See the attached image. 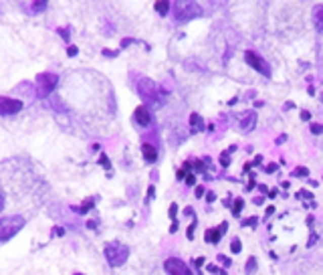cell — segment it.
Returning a JSON list of instances; mask_svg holds the SVG:
<instances>
[{
  "instance_id": "obj_1",
  "label": "cell",
  "mask_w": 323,
  "mask_h": 275,
  "mask_svg": "<svg viewBox=\"0 0 323 275\" xmlns=\"http://www.w3.org/2000/svg\"><path fill=\"white\" fill-rule=\"evenodd\" d=\"M202 6L194 0H178L174 4V18L176 22H188V20H194L198 16H202Z\"/></svg>"
},
{
  "instance_id": "obj_2",
  "label": "cell",
  "mask_w": 323,
  "mask_h": 275,
  "mask_svg": "<svg viewBox=\"0 0 323 275\" xmlns=\"http://www.w3.org/2000/svg\"><path fill=\"white\" fill-rule=\"evenodd\" d=\"M24 217L12 215V217H2L0 219V243H8L22 227H24Z\"/></svg>"
},
{
  "instance_id": "obj_3",
  "label": "cell",
  "mask_w": 323,
  "mask_h": 275,
  "mask_svg": "<svg viewBox=\"0 0 323 275\" xmlns=\"http://www.w3.org/2000/svg\"><path fill=\"white\" fill-rule=\"evenodd\" d=\"M128 257H130V247L124 245V243H117V241H115V243H109V245L105 247V259H107V263H109L111 267L124 265Z\"/></svg>"
},
{
  "instance_id": "obj_4",
  "label": "cell",
  "mask_w": 323,
  "mask_h": 275,
  "mask_svg": "<svg viewBox=\"0 0 323 275\" xmlns=\"http://www.w3.org/2000/svg\"><path fill=\"white\" fill-rule=\"evenodd\" d=\"M245 61H247V65H251L255 71H259L261 75L271 77V67H269L267 61H265L261 55H257L255 51H247V53H245Z\"/></svg>"
},
{
  "instance_id": "obj_5",
  "label": "cell",
  "mask_w": 323,
  "mask_h": 275,
  "mask_svg": "<svg viewBox=\"0 0 323 275\" xmlns=\"http://www.w3.org/2000/svg\"><path fill=\"white\" fill-rule=\"evenodd\" d=\"M57 75L55 73H41L36 77V89H38V95L41 97H47L55 87H57Z\"/></svg>"
},
{
  "instance_id": "obj_6",
  "label": "cell",
  "mask_w": 323,
  "mask_h": 275,
  "mask_svg": "<svg viewBox=\"0 0 323 275\" xmlns=\"http://www.w3.org/2000/svg\"><path fill=\"white\" fill-rule=\"evenodd\" d=\"M164 267H166V271H168L170 275H194L192 271H190V267H188L184 261H180V259H176V257L166 259Z\"/></svg>"
},
{
  "instance_id": "obj_7",
  "label": "cell",
  "mask_w": 323,
  "mask_h": 275,
  "mask_svg": "<svg viewBox=\"0 0 323 275\" xmlns=\"http://www.w3.org/2000/svg\"><path fill=\"white\" fill-rule=\"evenodd\" d=\"M22 110V101L20 99H12V97H2L0 99V114L2 116H14Z\"/></svg>"
},
{
  "instance_id": "obj_8",
  "label": "cell",
  "mask_w": 323,
  "mask_h": 275,
  "mask_svg": "<svg viewBox=\"0 0 323 275\" xmlns=\"http://www.w3.org/2000/svg\"><path fill=\"white\" fill-rule=\"evenodd\" d=\"M226 231H228V223H222L218 229H208V231L204 233V241L210 243V245H216V243L220 241V237H222Z\"/></svg>"
},
{
  "instance_id": "obj_9",
  "label": "cell",
  "mask_w": 323,
  "mask_h": 275,
  "mask_svg": "<svg viewBox=\"0 0 323 275\" xmlns=\"http://www.w3.org/2000/svg\"><path fill=\"white\" fill-rule=\"evenodd\" d=\"M134 118H136V122H138L142 128L150 126V122H152V114H150V110H148L146 106H140V108H136V112H134Z\"/></svg>"
},
{
  "instance_id": "obj_10",
  "label": "cell",
  "mask_w": 323,
  "mask_h": 275,
  "mask_svg": "<svg viewBox=\"0 0 323 275\" xmlns=\"http://www.w3.org/2000/svg\"><path fill=\"white\" fill-rule=\"evenodd\" d=\"M257 126V114L255 112H245L240 118V130L243 132H253Z\"/></svg>"
},
{
  "instance_id": "obj_11",
  "label": "cell",
  "mask_w": 323,
  "mask_h": 275,
  "mask_svg": "<svg viewBox=\"0 0 323 275\" xmlns=\"http://www.w3.org/2000/svg\"><path fill=\"white\" fill-rule=\"evenodd\" d=\"M140 93L144 97H148V99H154L156 97V85H154V81L152 79H142L140 81Z\"/></svg>"
},
{
  "instance_id": "obj_12",
  "label": "cell",
  "mask_w": 323,
  "mask_h": 275,
  "mask_svg": "<svg viewBox=\"0 0 323 275\" xmlns=\"http://www.w3.org/2000/svg\"><path fill=\"white\" fill-rule=\"evenodd\" d=\"M142 154H144L146 162H150V164L158 160V152H156V148H154L152 144H144V146H142Z\"/></svg>"
},
{
  "instance_id": "obj_13",
  "label": "cell",
  "mask_w": 323,
  "mask_h": 275,
  "mask_svg": "<svg viewBox=\"0 0 323 275\" xmlns=\"http://www.w3.org/2000/svg\"><path fill=\"white\" fill-rule=\"evenodd\" d=\"M313 22H315V28L323 32V4H317L313 8Z\"/></svg>"
},
{
  "instance_id": "obj_14",
  "label": "cell",
  "mask_w": 323,
  "mask_h": 275,
  "mask_svg": "<svg viewBox=\"0 0 323 275\" xmlns=\"http://www.w3.org/2000/svg\"><path fill=\"white\" fill-rule=\"evenodd\" d=\"M190 126H192V132H202L204 130V122L198 114H192L190 116Z\"/></svg>"
},
{
  "instance_id": "obj_15",
  "label": "cell",
  "mask_w": 323,
  "mask_h": 275,
  "mask_svg": "<svg viewBox=\"0 0 323 275\" xmlns=\"http://www.w3.org/2000/svg\"><path fill=\"white\" fill-rule=\"evenodd\" d=\"M154 8H156V12H160L162 16H164V14L170 10V2H168V0H158V2L154 4Z\"/></svg>"
},
{
  "instance_id": "obj_16",
  "label": "cell",
  "mask_w": 323,
  "mask_h": 275,
  "mask_svg": "<svg viewBox=\"0 0 323 275\" xmlns=\"http://www.w3.org/2000/svg\"><path fill=\"white\" fill-rule=\"evenodd\" d=\"M93 202H95L93 198H89V200H85V202H83V204H81L79 209H75V213H79V215H85V213H89V211L93 209Z\"/></svg>"
},
{
  "instance_id": "obj_17",
  "label": "cell",
  "mask_w": 323,
  "mask_h": 275,
  "mask_svg": "<svg viewBox=\"0 0 323 275\" xmlns=\"http://www.w3.org/2000/svg\"><path fill=\"white\" fill-rule=\"evenodd\" d=\"M243 207H245V200H243V198H236V200H234V207H232V215L238 217L240 211H243Z\"/></svg>"
},
{
  "instance_id": "obj_18",
  "label": "cell",
  "mask_w": 323,
  "mask_h": 275,
  "mask_svg": "<svg viewBox=\"0 0 323 275\" xmlns=\"http://www.w3.org/2000/svg\"><path fill=\"white\" fill-rule=\"evenodd\" d=\"M293 176H309V168L299 166V168H295V170H293Z\"/></svg>"
},
{
  "instance_id": "obj_19",
  "label": "cell",
  "mask_w": 323,
  "mask_h": 275,
  "mask_svg": "<svg viewBox=\"0 0 323 275\" xmlns=\"http://www.w3.org/2000/svg\"><path fill=\"white\" fill-rule=\"evenodd\" d=\"M257 269V259L255 257H249V263H247V273H255Z\"/></svg>"
},
{
  "instance_id": "obj_20",
  "label": "cell",
  "mask_w": 323,
  "mask_h": 275,
  "mask_svg": "<svg viewBox=\"0 0 323 275\" xmlns=\"http://www.w3.org/2000/svg\"><path fill=\"white\" fill-rule=\"evenodd\" d=\"M240 249H243L240 241H238V239H234V241L230 243V251H232V253H240Z\"/></svg>"
},
{
  "instance_id": "obj_21",
  "label": "cell",
  "mask_w": 323,
  "mask_h": 275,
  "mask_svg": "<svg viewBox=\"0 0 323 275\" xmlns=\"http://www.w3.org/2000/svg\"><path fill=\"white\" fill-rule=\"evenodd\" d=\"M99 164H101L105 170H109V168H111V164H109V158H107L105 154H101V158H99Z\"/></svg>"
},
{
  "instance_id": "obj_22",
  "label": "cell",
  "mask_w": 323,
  "mask_h": 275,
  "mask_svg": "<svg viewBox=\"0 0 323 275\" xmlns=\"http://www.w3.org/2000/svg\"><path fill=\"white\" fill-rule=\"evenodd\" d=\"M176 213H178V204H170V211H168V217L172 219V223L176 221Z\"/></svg>"
},
{
  "instance_id": "obj_23",
  "label": "cell",
  "mask_w": 323,
  "mask_h": 275,
  "mask_svg": "<svg viewBox=\"0 0 323 275\" xmlns=\"http://www.w3.org/2000/svg\"><path fill=\"white\" fill-rule=\"evenodd\" d=\"M259 223V219L257 217H249V219H245L243 221V227H253V225H257Z\"/></svg>"
},
{
  "instance_id": "obj_24",
  "label": "cell",
  "mask_w": 323,
  "mask_h": 275,
  "mask_svg": "<svg viewBox=\"0 0 323 275\" xmlns=\"http://www.w3.org/2000/svg\"><path fill=\"white\" fill-rule=\"evenodd\" d=\"M194 231H196V221H194V223H192V225L188 227V231H186V237H188L190 241L194 239Z\"/></svg>"
},
{
  "instance_id": "obj_25",
  "label": "cell",
  "mask_w": 323,
  "mask_h": 275,
  "mask_svg": "<svg viewBox=\"0 0 323 275\" xmlns=\"http://www.w3.org/2000/svg\"><path fill=\"white\" fill-rule=\"evenodd\" d=\"M311 134H315V136L323 134V126H321V124H311Z\"/></svg>"
},
{
  "instance_id": "obj_26",
  "label": "cell",
  "mask_w": 323,
  "mask_h": 275,
  "mask_svg": "<svg viewBox=\"0 0 323 275\" xmlns=\"http://www.w3.org/2000/svg\"><path fill=\"white\" fill-rule=\"evenodd\" d=\"M45 8H47V2H34V4H32V10H34V12H41V10H45Z\"/></svg>"
},
{
  "instance_id": "obj_27",
  "label": "cell",
  "mask_w": 323,
  "mask_h": 275,
  "mask_svg": "<svg viewBox=\"0 0 323 275\" xmlns=\"http://www.w3.org/2000/svg\"><path fill=\"white\" fill-rule=\"evenodd\" d=\"M220 164H222V166H228V164H230V156H228L226 152L220 154Z\"/></svg>"
},
{
  "instance_id": "obj_28",
  "label": "cell",
  "mask_w": 323,
  "mask_h": 275,
  "mask_svg": "<svg viewBox=\"0 0 323 275\" xmlns=\"http://www.w3.org/2000/svg\"><path fill=\"white\" fill-rule=\"evenodd\" d=\"M218 261H220V263H222L224 267H230V263H232V261H230V259H228L226 255H218Z\"/></svg>"
},
{
  "instance_id": "obj_29",
  "label": "cell",
  "mask_w": 323,
  "mask_h": 275,
  "mask_svg": "<svg viewBox=\"0 0 323 275\" xmlns=\"http://www.w3.org/2000/svg\"><path fill=\"white\" fill-rule=\"evenodd\" d=\"M192 164H194V170H198V172H202V170H204V164H202V160H194Z\"/></svg>"
},
{
  "instance_id": "obj_30",
  "label": "cell",
  "mask_w": 323,
  "mask_h": 275,
  "mask_svg": "<svg viewBox=\"0 0 323 275\" xmlns=\"http://www.w3.org/2000/svg\"><path fill=\"white\" fill-rule=\"evenodd\" d=\"M176 178H178V180H186V170H184V168L176 170Z\"/></svg>"
},
{
  "instance_id": "obj_31",
  "label": "cell",
  "mask_w": 323,
  "mask_h": 275,
  "mask_svg": "<svg viewBox=\"0 0 323 275\" xmlns=\"http://www.w3.org/2000/svg\"><path fill=\"white\" fill-rule=\"evenodd\" d=\"M67 55H69V57H75V55H77V47H75V45H69Z\"/></svg>"
},
{
  "instance_id": "obj_32",
  "label": "cell",
  "mask_w": 323,
  "mask_h": 275,
  "mask_svg": "<svg viewBox=\"0 0 323 275\" xmlns=\"http://www.w3.org/2000/svg\"><path fill=\"white\" fill-rule=\"evenodd\" d=\"M194 182H196V176H194V174H188V176H186V184H188V186H194Z\"/></svg>"
},
{
  "instance_id": "obj_33",
  "label": "cell",
  "mask_w": 323,
  "mask_h": 275,
  "mask_svg": "<svg viewBox=\"0 0 323 275\" xmlns=\"http://www.w3.org/2000/svg\"><path fill=\"white\" fill-rule=\"evenodd\" d=\"M299 198H313V194L311 192H307V190H299V194H297Z\"/></svg>"
},
{
  "instance_id": "obj_34",
  "label": "cell",
  "mask_w": 323,
  "mask_h": 275,
  "mask_svg": "<svg viewBox=\"0 0 323 275\" xmlns=\"http://www.w3.org/2000/svg\"><path fill=\"white\" fill-rule=\"evenodd\" d=\"M301 120H303V122H307V120H311V114H309L307 110H303V112H301Z\"/></svg>"
},
{
  "instance_id": "obj_35",
  "label": "cell",
  "mask_w": 323,
  "mask_h": 275,
  "mask_svg": "<svg viewBox=\"0 0 323 275\" xmlns=\"http://www.w3.org/2000/svg\"><path fill=\"white\" fill-rule=\"evenodd\" d=\"M206 200H208V202H214V200H216V194H214V192L210 190V192L206 194Z\"/></svg>"
},
{
  "instance_id": "obj_36",
  "label": "cell",
  "mask_w": 323,
  "mask_h": 275,
  "mask_svg": "<svg viewBox=\"0 0 323 275\" xmlns=\"http://www.w3.org/2000/svg\"><path fill=\"white\" fill-rule=\"evenodd\" d=\"M204 265V257H198V259H194V267H202Z\"/></svg>"
},
{
  "instance_id": "obj_37",
  "label": "cell",
  "mask_w": 323,
  "mask_h": 275,
  "mask_svg": "<svg viewBox=\"0 0 323 275\" xmlns=\"http://www.w3.org/2000/svg\"><path fill=\"white\" fill-rule=\"evenodd\" d=\"M206 269H208V273H218L220 271L216 265H206Z\"/></svg>"
},
{
  "instance_id": "obj_38",
  "label": "cell",
  "mask_w": 323,
  "mask_h": 275,
  "mask_svg": "<svg viewBox=\"0 0 323 275\" xmlns=\"http://www.w3.org/2000/svg\"><path fill=\"white\" fill-rule=\"evenodd\" d=\"M154 196H156V188L150 186V188H148V198H154Z\"/></svg>"
},
{
  "instance_id": "obj_39",
  "label": "cell",
  "mask_w": 323,
  "mask_h": 275,
  "mask_svg": "<svg viewBox=\"0 0 323 275\" xmlns=\"http://www.w3.org/2000/svg\"><path fill=\"white\" fill-rule=\"evenodd\" d=\"M255 188V174H251V180H249V190Z\"/></svg>"
},
{
  "instance_id": "obj_40",
  "label": "cell",
  "mask_w": 323,
  "mask_h": 275,
  "mask_svg": "<svg viewBox=\"0 0 323 275\" xmlns=\"http://www.w3.org/2000/svg\"><path fill=\"white\" fill-rule=\"evenodd\" d=\"M196 196H204V186H196Z\"/></svg>"
},
{
  "instance_id": "obj_41",
  "label": "cell",
  "mask_w": 323,
  "mask_h": 275,
  "mask_svg": "<svg viewBox=\"0 0 323 275\" xmlns=\"http://www.w3.org/2000/svg\"><path fill=\"white\" fill-rule=\"evenodd\" d=\"M277 194H279V190H277V188H273V190H269V194H267V196H269V198H275Z\"/></svg>"
},
{
  "instance_id": "obj_42",
  "label": "cell",
  "mask_w": 323,
  "mask_h": 275,
  "mask_svg": "<svg viewBox=\"0 0 323 275\" xmlns=\"http://www.w3.org/2000/svg\"><path fill=\"white\" fill-rule=\"evenodd\" d=\"M59 32H61V37H63V39H65V41H69V32H67V30H63V28H61V30H59Z\"/></svg>"
},
{
  "instance_id": "obj_43",
  "label": "cell",
  "mask_w": 323,
  "mask_h": 275,
  "mask_svg": "<svg viewBox=\"0 0 323 275\" xmlns=\"http://www.w3.org/2000/svg\"><path fill=\"white\" fill-rule=\"evenodd\" d=\"M132 43H134L132 39H124V41H122V47H128V45H132Z\"/></svg>"
},
{
  "instance_id": "obj_44",
  "label": "cell",
  "mask_w": 323,
  "mask_h": 275,
  "mask_svg": "<svg viewBox=\"0 0 323 275\" xmlns=\"http://www.w3.org/2000/svg\"><path fill=\"white\" fill-rule=\"evenodd\" d=\"M176 231H178V223L174 221V223H172V227H170V233H176Z\"/></svg>"
},
{
  "instance_id": "obj_45",
  "label": "cell",
  "mask_w": 323,
  "mask_h": 275,
  "mask_svg": "<svg viewBox=\"0 0 323 275\" xmlns=\"http://www.w3.org/2000/svg\"><path fill=\"white\" fill-rule=\"evenodd\" d=\"M275 170H277V166H275V164H269V166H267V172H275Z\"/></svg>"
},
{
  "instance_id": "obj_46",
  "label": "cell",
  "mask_w": 323,
  "mask_h": 275,
  "mask_svg": "<svg viewBox=\"0 0 323 275\" xmlns=\"http://www.w3.org/2000/svg\"><path fill=\"white\" fill-rule=\"evenodd\" d=\"M87 227H89V229H97V223H95V221H89Z\"/></svg>"
},
{
  "instance_id": "obj_47",
  "label": "cell",
  "mask_w": 323,
  "mask_h": 275,
  "mask_svg": "<svg viewBox=\"0 0 323 275\" xmlns=\"http://www.w3.org/2000/svg\"><path fill=\"white\" fill-rule=\"evenodd\" d=\"M273 213H275V207H269V209H267V217H271Z\"/></svg>"
},
{
  "instance_id": "obj_48",
  "label": "cell",
  "mask_w": 323,
  "mask_h": 275,
  "mask_svg": "<svg viewBox=\"0 0 323 275\" xmlns=\"http://www.w3.org/2000/svg\"><path fill=\"white\" fill-rule=\"evenodd\" d=\"M261 162H263V156H257V158H255V162H253V164H261Z\"/></svg>"
},
{
  "instance_id": "obj_49",
  "label": "cell",
  "mask_w": 323,
  "mask_h": 275,
  "mask_svg": "<svg viewBox=\"0 0 323 275\" xmlns=\"http://www.w3.org/2000/svg\"><path fill=\"white\" fill-rule=\"evenodd\" d=\"M216 275H226V271H218Z\"/></svg>"
},
{
  "instance_id": "obj_50",
  "label": "cell",
  "mask_w": 323,
  "mask_h": 275,
  "mask_svg": "<svg viewBox=\"0 0 323 275\" xmlns=\"http://www.w3.org/2000/svg\"><path fill=\"white\" fill-rule=\"evenodd\" d=\"M321 101H323V95H321Z\"/></svg>"
},
{
  "instance_id": "obj_51",
  "label": "cell",
  "mask_w": 323,
  "mask_h": 275,
  "mask_svg": "<svg viewBox=\"0 0 323 275\" xmlns=\"http://www.w3.org/2000/svg\"><path fill=\"white\" fill-rule=\"evenodd\" d=\"M75 275H81V273H75Z\"/></svg>"
}]
</instances>
